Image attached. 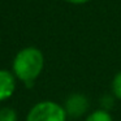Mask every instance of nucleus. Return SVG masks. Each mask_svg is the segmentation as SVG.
<instances>
[{
	"label": "nucleus",
	"mask_w": 121,
	"mask_h": 121,
	"mask_svg": "<svg viewBox=\"0 0 121 121\" xmlns=\"http://www.w3.org/2000/svg\"><path fill=\"white\" fill-rule=\"evenodd\" d=\"M65 108L52 100H43L33 105L25 121H66Z\"/></svg>",
	"instance_id": "obj_2"
},
{
	"label": "nucleus",
	"mask_w": 121,
	"mask_h": 121,
	"mask_svg": "<svg viewBox=\"0 0 121 121\" xmlns=\"http://www.w3.org/2000/svg\"><path fill=\"white\" fill-rule=\"evenodd\" d=\"M64 108H65L68 117L78 118L87 112V109H89V100H87V98L83 94L74 92V94L69 95L66 98Z\"/></svg>",
	"instance_id": "obj_3"
},
{
	"label": "nucleus",
	"mask_w": 121,
	"mask_h": 121,
	"mask_svg": "<svg viewBox=\"0 0 121 121\" xmlns=\"http://www.w3.org/2000/svg\"><path fill=\"white\" fill-rule=\"evenodd\" d=\"M112 94L116 99L121 100V70L112 79Z\"/></svg>",
	"instance_id": "obj_7"
},
{
	"label": "nucleus",
	"mask_w": 121,
	"mask_h": 121,
	"mask_svg": "<svg viewBox=\"0 0 121 121\" xmlns=\"http://www.w3.org/2000/svg\"><path fill=\"white\" fill-rule=\"evenodd\" d=\"M85 121H113V118H112V116H111V113L108 112V111L96 109V111L90 113Z\"/></svg>",
	"instance_id": "obj_5"
},
{
	"label": "nucleus",
	"mask_w": 121,
	"mask_h": 121,
	"mask_svg": "<svg viewBox=\"0 0 121 121\" xmlns=\"http://www.w3.org/2000/svg\"><path fill=\"white\" fill-rule=\"evenodd\" d=\"M16 76L13 72L0 69V102L9 99L16 91Z\"/></svg>",
	"instance_id": "obj_4"
},
{
	"label": "nucleus",
	"mask_w": 121,
	"mask_h": 121,
	"mask_svg": "<svg viewBox=\"0 0 121 121\" xmlns=\"http://www.w3.org/2000/svg\"><path fill=\"white\" fill-rule=\"evenodd\" d=\"M0 121H17V112L11 107L0 108Z\"/></svg>",
	"instance_id": "obj_6"
},
{
	"label": "nucleus",
	"mask_w": 121,
	"mask_h": 121,
	"mask_svg": "<svg viewBox=\"0 0 121 121\" xmlns=\"http://www.w3.org/2000/svg\"><path fill=\"white\" fill-rule=\"evenodd\" d=\"M44 68V56L37 47H25L14 56L12 69L17 79L31 87Z\"/></svg>",
	"instance_id": "obj_1"
},
{
	"label": "nucleus",
	"mask_w": 121,
	"mask_h": 121,
	"mask_svg": "<svg viewBox=\"0 0 121 121\" xmlns=\"http://www.w3.org/2000/svg\"><path fill=\"white\" fill-rule=\"evenodd\" d=\"M66 3L73 4V5H83V4L89 3L90 0H65Z\"/></svg>",
	"instance_id": "obj_9"
},
{
	"label": "nucleus",
	"mask_w": 121,
	"mask_h": 121,
	"mask_svg": "<svg viewBox=\"0 0 121 121\" xmlns=\"http://www.w3.org/2000/svg\"><path fill=\"white\" fill-rule=\"evenodd\" d=\"M115 99H116V98L113 96V95H104V96L102 98V100H100L102 109L109 111L111 108L113 107V104H115Z\"/></svg>",
	"instance_id": "obj_8"
}]
</instances>
